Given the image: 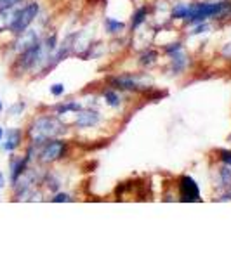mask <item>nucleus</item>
I'll return each mask as SVG.
<instances>
[{
  "instance_id": "a211bd4d",
  "label": "nucleus",
  "mask_w": 231,
  "mask_h": 260,
  "mask_svg": "<svg viewBox=\"0 0 231 260\" xmlns=\"http://www.w3.org/2000/svg\"><path fill=\"white\" fill-rule=\"evenodd\" d=\"M217 177H219V187L224 191L231 189V167L222 165L217 170Z\"/></svg>"
},
{
  "instance_id": "412c9836",
  "label": "nucleus",
  "mask_w": 231,
  "mask_h": 260,
  "mask_svg": "<svg viewBox=\"0 0 231 260\" xmlns=\"http://www.w3.org/2000/svg\"><path fill=\"white\" fill-rule=\"evenodd\" d=\"M162 50H163V54L170 56V54H176V52H179V50H184V44H183V40L170 42V44H165V45H163Z\"/></svg>"
},
{
  "instance_id": "4468645a",
  "label": "nucleus",
  "mask_w": 231,
  "mask_h": 260,
  "mask_svg": "<svg viewBox=\"0 0 231 260\" xmlns=\"http://www.w3.org/2000/svg\"><path fill=\"white\" fill-rule=\"evenodd\" d=\"M83 108V103L82 101H77V99H68V101H61V103L54 104L50 110H52L54 115L57 116H65V115H70V113H77L80 111Z\"/></svg>"
},
{
  "instance_id": "423d86ee",
  "label": "nucleus",
  "mask_w": 231,
  "mask_h": 260,
  "mask_svg": "<svg viewBox=\"0 0 231 260\" xmlns=\"http://www.w3.org/2000/svg\"><path fill=\"white\" fill-rule=\"evenodd\" d=\"M146 75L142 73H122L113 75V77L106 78V83L113 89L120 92H136V94H145L151 87L145 80Z\"/></svg>"
},
{
  "instance_id": "b1692460",
  "label": "nucleus",
  "mask_w": 231,
  "mask_h": 260,
  "mask_svg": "<svg viewBox=\"0 0 231 260\" xmlns=\"http://www.w3.org/2000/svg\"><path fill=\"white\" fill-rule=\"evenodd\" d=\"M217 160H219L222 165L231 167V149H217Z\"/></svg>"
},
{
  "instance_id": "f03ea898",
  "label": "nucleus",
  "mask_w": 231,
  "mask_h": 260,
  "mask_svg": "<svg viewBox=\"0 0 231 260\" xmlns=\"http://www.w3.org/2000/svg\"><path fill=\"white\" fill-rule=\"evenodd\" d=\"M229 9L231 2L228 0H216V2H188L186 18H184V24L193 26V24L205 23V21L212 19H229Z\"/></svg>"
},
{
  "instance_id": "20e7f679",
  "label": "nucleus",
  "mask_w": 231,
  "mask_h": 260,
  "mask_svg": "<svg viewBox=\"0 0 231 260\" xmlns=\"http://www.w3.org/2000/svg\"><path fill=\"white\" fill-rule=\"evenodd\" d=\"M42 12V6L39 0H24L16 6L14 16H12V23L9 26V35L16 37L19 33L26 31L28 28L33 26V23Z\"/></svg>"
},
{
  "instance_id": "6e6552de",
  "label": "nucleus",
  "mask_w": 231,
  "mask_h": 260,
  "mask_svg": "<svg viewBox=\"0 0 231 260\" xmlns=\"http://www.w3.org/2000/svg\"><path fill=\"white\" fill-rule=\"evenodd\" d=\"M42 37H44V35H42L40 28L30 26L26 31L12 37V42L9 44V50L14 54V56H18L19 52H23V50H26L28 47H32L33 44H37L39 40H42Z\"/></svg>"
},
{
  "instance_id": "5701e85b",
  "label": "nucleus",
  "mask_w": 231,
  "mask_h": 260,
  "mask_svg": "<svg viewBox=\"0 0 231 260\" xmlns=\"http://www.w3.org/2000/svg\"><path fill=\"white\" fill-rule=\"evenodd\" d=\"M49 92H50V95L52 98H61V95H65V92H66V89H65V83H52V85L49 87Z\"/></svg>"
},
{
  "instance_id": "dca6fc26",
  "label": "nucleus",
  "mask_w": 231,
  "mask_h": 260,
  "mask_svg": "<svg viewBox=\"0 0 231 260\" xmlns=\"http://www.w3.org/2000/svg\"><path fill=\"white\" fill-rule=\"evenodd\" d=\"M103 26H104L106 35H110V37H120L127 30V24H125L124 21L111 18V16H106V18L103 19Z\"/></svg>"
},
{
  "instance_id": "f8f14e48",
  "label": "nucleus",
  "mask_w": 231,
  "mask_h": 260,
  "mask_svg": "<svg viewBox=\"0 0 231 260\" xmlns=\"http://www.w3.org/2000/svg\"><path fill=\"white\" fill-rule=\"evenodd\" d=\"M101 99H103V103L106 104L108 108H111V110H120L122 104H124V95H122L120 90L113 89V87H104L103 90H101Z\"/></svg>"
},
{
  "instance_id": "f257e3e1",
  "label": "nucleus",
  "mask_w": 231,
  "mask_h": 260,
  "mask_svg": "<svg viewBox=\"0 0 231 260\" xmlns=\"http://www.w3.org/2000/svg\"><path fill=\"white\" fill-rule=\"evenodd\" d=\"M68 132V125L61 120V116L44 113V115L33 116L28 127L24 128V136H26L28 144L42 146L45 141L54 139V137H63Z\"/></svg>"
},
{
  "instance_id": "f3484780",
  "label": "nucleus",
  "mask_w": 231,
  "mask_h": 260,
  "mask_svg": "<svg viewBox=\"0 0 231 260\" xmlns=\"http://www.w3.org/2000/svg\"><path fill=\"white\" fill-rule=\"evenodd\" d=\"M158 57H160V52H158L155 47H146L137 57V64L145 70H150L151 66H155L158 62Z\"/></svg>"
},
{
  "instance_id": "393cba45",
  "label": "nucleus",
  "mask_w": 231,
  "mask_h": 260,
  "mask_svg": "<svg viewBox=\"0 0 231 260\" xmlns=\"http://www.w3.org/2000/svg\"><path fill=\"white\" fill-rule=\"evenodd\" d=\"M21 2H24V0H0V11L12 9V7H16Z\"/></svg>"
},
{
  "instance_id": "c85d7f7f",
  "label": "nucleus",
  "mask_w": 231,
  "mask_h": 260,
  "mask_svg": "<svg viewBox=\"0 0 231 260\" xmlns=\"http://www.w3.org/2000/svg\"><path fill=\"white\" fill-rule=\"evenodd\" d=\"M0 113H4V103H2V99H0Z\"/></svg>"
},
{
  "instance_id": "a878e982",
  "label": "nucleus",
  "mask_w": 231,
  "mask_h": 260,
  "mask_svg": "<svg viewBox=\"0 0 231 260\" xmlns=\"http://www.w3.org/2000/svg\"><path fill=\"white\" fill-rule=\"evenodd\" d=\"M221 56L224 57V59H231V42H228V44L222 45V49H221Z\"/></svg>"
},
{
  "instance_id": "9d476101",
  "label": "nucleus",
  "mask_w": 231,
  "mask_h": 260,
  "mask_svg": "<svg viewBox=\"0 0 231 260\" xmlns=\"http://www.w3.org/2000/svg\"><path fill=\"white\" fill-rule=\"evenodd\" d=\"M26 141V136H24V130L19 128V127H12V128H7L6 134H4V139L0 142V149L4 153H16L23 142Z\"/></svg>"
},
{
  "instance_id": "aec40b11",
  "label": "nucleus",
  "mask_w": 231,
  "mask_h": 260,
  "mask_svg": "<svg viewBox=\"0 0 231 260\" xmlns=\"http://www.w3.org/2000/svg\"><path fill=\"white\" fill-rule=\"evenodd\" d=\"M24 110H26V103H24V101H18V103H14L9 106V110H7V116H11V118H18V116L23 115Z\"/></svg>"
},
{
  "instance_id": "0eeeda50",
  "label": "nucleus",
  "mask_w": 231,
  "mask_h": 260,
  "mask_svg": "<svg viewBox=\"0 0 231 260\" xmlns=\"http://www.w3.org/2000/svg\"><path fill=\"white\" fill-rule=\"evenodd\" d=\"M101 123H103V115L98 108L83 106L80 111L75 113V120L71 125L77 130H91L98 128Z\"/></svg>"
},
{
  "instance_id": "ddd939ff",
  "label": "nucleus",
  "mask_w": 231,
  "mask_h": 260,
  "mask_svg": "<svg viewBox=\"0 0 231 260\" xmlns=\"http://www.w3.org/2000/svg\"><path fill=\"white\" fill-rule=\"evenodd\" d=\"M188 62H190V57L186 56L184 50H179L176 54H170L169 56V71L172 75H181L186 71Z\"/></svg>"
},
{
  "instance_id": "cd10ccee",
  "label": "nucleus",
  "mask_w": 231,
  "mask_h": 260,
  "mask_svg": "<svg viewBox=\"0 0 231 260\" xmlns=\"http://www.w3.org/2000/svg\"><path fill=\"white\" fill-rule=\"evenodd\" d=\"M4 134H6V128L0 125V142H2V139H4Z\"/></svg>"
},
{
  "instance_id": "bb28decb",
  "label": "nucleus",
  "mask_w": 231,
  "mask_h": 260,
  "mask_svg": "<svg viewBox=\"0 0 231 260\" xmlns=\"http://www.w3.org/2000/svg\"><path fill=\"white\" fill-rule=\"evenodd\" d=\"M6 186H7V179H6V175H4V172L0 170V191L6 189Z\"/></svg>"
},
{
  "instance_id": "6ab92c4d",
  "label": "nucleus",
  "mask_w": 231,
  "mask_h": 260,
  "mask_svg": "<svg viewBox=\"0 0 231 260\" xmlns=\"http://www.w3.org/2000/svg\"><path fill=\"white\" fill-rule=\"evenodd\" d=\"M14 9H7V11H0V35L2 33H9V26L12 23V16H14Z\"/></svg>"
},
{
  "instance_id": "9b49d317",
  "label": "nucleus",
  "mask_w": 231,
  "mask_h": 260,
  "mask_svg": "<svg viewBox=\"0 0 231 260\" xmlns=\"http://www.w3.org/2000/svg\"><path fill=\"white\" fill-rule=\"evenodd\" d=\"M30 165H33V163L28 160L26 154H21L19 156V154L11 153V158H9V184L11 186L28 170Z\"/></svg>"
},
{
  "instance_id": "1a4fd4ad",
  "label": "nucleus",
  "mask_w": 231,
  "mask_h": 260,
  "mask_svg": "<svg viewBox=\"0 0 231 260\" xmlns=\"http://www.w3.org/2000/svg\"><path fill=\"white\" fill-rule=\"evenodd\" d=\"M178 198L184 203H195L201 201L200 187L191 175H181L178 179Z\"/></svg>"
},
{
  "instance_id": "7ed1b4c3",
  "label": "nucleus",
  "mask_w": 231,
  "mask_h": 260,
  "mask_svg": "<svg viewBox=\"0 0 231 260\" xmlns=\"http://www.w3.org/2000/svg\"><path fill=\"white\" fill-rule=\"evenodd\" d=\"M45 52H44V44L39 40L37 44H33L32 47L19 52L18 56H14V59L11 62V73L14 77H24V75H42V70L45 66Z\"/></svg>"
},
{
  "instance_id": "39448f33",
  "label": "nucleus",
  "mask_w": 231,
  "mask_h": 260,
  "mask_svg": "<svg viewBox=\"0 0 231 260\" xmlns=\"http://www.w3.org/2000/svg\"><path fill=\"white\" fill-rule=\"evenodd\" d=\"M70 154V141L63 137H54V139L45 141L44 144L39 146L37 153V163L39 165H54V163L65 160Z\"/></svg>"
},
{
  "instance_id": "2eb2a0df",
  "label": "nucleus",
  "mask_w": 231,
  "mask_h": 260,
  "mask_svg": "<svg viewBox=\"0 0 231 260\" xmlns=\"http://www.w3.org/2000/svg\"><path fill=\"white\" fill-rule=\"evenodd\" d=\"M150 18V6H139L137 9H134L131 16V24H129V30L132 33H136L142 24L148 21Z\"/></svg>"
},
{
  "instance_id": "4be33fe9",
  "label": "nucleus",
  "mask_w": 231,
  "mask_h": 260,
  "mask_svg": "<svg viewBox=\"0 0 231 260\" xmlns=\"http://www.w3.org/2000/svg\"><path fill=\"white\" fill-rule=\"evenodd\" d=\"M50 201H52V203H70V201H73V196L66 191H57L52 194Z\"/></svg>"
}]
</instances>
